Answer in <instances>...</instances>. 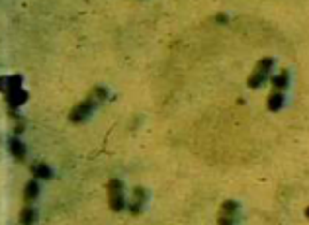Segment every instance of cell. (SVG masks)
Listing matches in <instances>:
<instances>
[{"instance_id": "1", "label": "cell", "mask_w": 309, "mask_h": 225, "mask_svg": "<svg viewBox=\"0 0 309 225\" xmlns=\"http://www.w3.org/2000/svg\"><path fill=\"white\" fill-rule=\"evenodd\" d=\"M274 69V59L272 57H263L259 63L254 65V71L248 75L247 78V86L248 88H261L266 78L270 76V71Z\"/></svg>"}, {"instance_id": "2", "label": "cell", "mask_w": 309, "mask_h": 225, "mask_svg": "<svg viewBox=\"0 0 309 225\" xmlns=\"http://www.w3.org/2000/svg\"><path fill=\"white\" fill-rule=\"evenodd\" d=\"M106 190H108V204H110V210L112 211H122L125 208V198H124V182L120 178H110L108 184H106Z\"/></svg>"}, {"instance_id": "3", "label": "cell", "mask_w": 309, "mask_h": 225, "mask_svg": "<svg viewBox=\"0 0 309 225\" xmlns=\"http://www.w3.org/2000/svg\"><path fill=\"white\" fill-rule=\"evenodd\" d=\"M94 108H96V98H94V96H88V98H84L82 102H78V104L71 110L69 120H71L73 123H80V121H84V120L92 114Z\"/></svg>"}, {"instance_id": "4", "label": "cell", "mask_w": 309, "mask_h": 225, "mask_svg": "<svg viewBox=\"0 0 309 225\" xmlns=\"http://www.w3.org/2000/svg\"><path fill=\"white\" fill-rule=\"evenodd\" d=\"M145 204H147V190L143 188V186H135L133 188V192H131V202H129V213L131 215H139L141 211H143V208H145Z\"/></svg>"}, {"instance_id": "5", "label": "cell", "mask_w": 309, "mask_h": 225, "mask_svg": "<svg viewBox=\"0 0 309 225\" xmlns=\"http://www.w3.org/2000/svg\"><path fill=\"white\" fill-rule=\"evenodd\" d=\"M4 96H6V102L12 110H18L20 106H24L28 102V92L22 88V86H16V88H8L4 90Z\"/></svg>"}, {"instance_id": "6", "label": "cell", "mask_w": 309, "mask_h": 225, "mask_svg": "<svg viewBox=\"0 0 309 225\" xmlns=\"http://www.w3.org/2000/svg\"><path fill=\"white\" fill-rule=\"evenodd\" d=\"M284 102H286L284 92H280V90H272L270 96H268V100H266V108H268L270 112H278V110L284 108Z\"/></svg>"}, {"instance_id": "7", "label": "cell", "mask_w": 309, "mask_h": 225, "mask_svg": "<svg viewBox=\"0 0 309 225\" xmlns=\"http://www.w3.org/2000/svg\"><path fill=\"white\" fill-rule=\"evenodd\" d=\"M270 82H272V88H274V90H280V92H284V90L290 86V73L284 69V71H280L278 75H274V76L270 78Z\"/></svg>"}, {"instance_id": "8", "label": "cell", "mask_w": 309, "mask_h": 225, "mask_svg": "<svg viewBox=\"0 0 309 225\" xmlns=\"http://www.w3.org/2000/svg\"><path fill=\"white\" fill-rule=\"evenodd\" d=\"M30 170H31L33 178H41V180H49L51 176H53V170H51V166L45 165V163H35V165H31Z\"/></svg>"}, {"instance_id": "9", "label": "cell", "mask_w": 309, "mask_h": 225, "mask_svg": "<svg viewBox=\"0 0 309 225\" xmlns=\"http://www.w3.org/2000/svg\"><path fill=\"white\" fill-rule=\"evenodd\" d=\"M8 149H10V153L14 155L16 161H24L26 159V147H24V143L18 137H12L8 141Z\"/></svg>"}, {"instance_id": "10", "label": "cell", "mask_w": 309, "mask_h": 225, "mask_svg": "<svg viewBox=\"0 0 309 225\" xmlns=\"http://www.w3.org/2000/svg\"><path fill=\"white\" fill-rule=\"evenodd\" d=\"M37 196H39V184H37V180L33 178V180H30V182L26 184V188H24V202L31 204Z\"/></svg>"}, {"instance_id": "11", "label": "cell", "mask_w": 309, "mask_h": 225, "mask_svg": "<svg viewBox=\"0 0 309 225\" xmlns=\"http://www.w3.org/2000/svg\"><path fill=\"white\" fill-rule=\"evenodd\" d=\"M35 219H37V211H35V208H31L30 204H28V206H24V208H22V211H20V223H22V225H33V223H35Z\"/></svg>"}, {"instance_id": "12", "label": "cell", "mask_w": 309, "mask_h": 225, "mask_svg": "<svg viewBox=\"0 0 309 225\" xmlns=\"http://www.w3.org/2000/svg\"><path fill=\"white\" fill-rule=\"evenodd\" d=\"M239 213V204L235 200H225L219 208V213L217 215H225V217H237Z\"/></svg>"}, {"instance_id": "13", "label": "cell", "mask_w": 309, "mask_h": 225, "mask_svg": "<svg viewBox=\"0 0 309 225\" xmlns=\"http://www.w3.org/2000/svg\"><path fill=\"white\" fill-rule=\"evenodd\" d=\"M90 96H94L96 100H102V102H104V100L108 98V90H106L104 86H94L92 92H90Z\"/></svg>"}, {"instance_id": "14", "label": "cell", "mask_w": 309, "mask_h": 225, "mask_svg": "<svg viewBox=\"0 0 309 225\" xmlns=\"http://www.w3.org/2000/svg\"><path fill=\"white\" fill-rule=\"evenodd\" d=\"M237 217H225V215H217V225H235Z\"/></svg>"}, {"instance_id": "15", "label": "cell", "mask_w": 309, "mask_h": 225, "mask_svg": "<svg viewBox=\"0 0 309 225\" xmlns=\"http://www.w3.org/2000/svg\"><path fill=\"white\" fill-rule=\"evenodd\" d=\"M216 22L225 24V22H229V16H227V14H217V16H216Z\"/></svg>"}, {"instance_id": "16", "label": "cell", "mask_w": 309, "mask_h": 225, "mask_svg": "<svg viewBox=\"0 0 309 225\" xmlns=\"http://www.w3.org/2000/svg\"><path fill=\"white\" fill-rule=\"evenodd\" d=\"M24 127H26V123H24V121H22V120H20V121H18V123H16V127H14V133H18V135H20V133H22V131H24Z\"/></svg>"}, {"instance_id": "17", "label": "cell", "mask_w": 309, "mask_h": 225, "mask_svg": "<svg viewBox=\"0 0 309 225\" xmlns=\"http://www.w3.org/2000/svg\"><path fill=\"white\" fill-rule=\"evenodd\" d=\"M305 217H307V219H309V206H307V208H305Z\"/></svg>"}]
</instances>
